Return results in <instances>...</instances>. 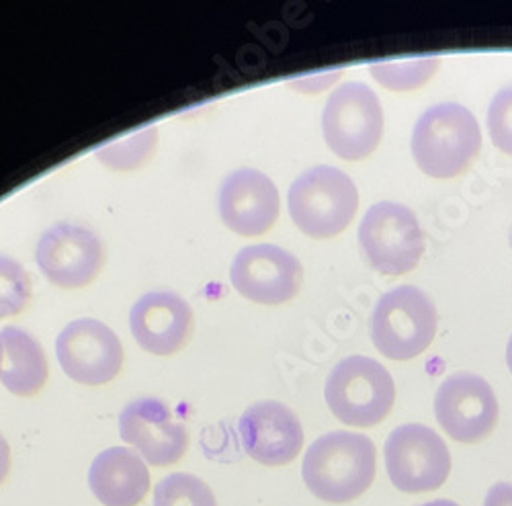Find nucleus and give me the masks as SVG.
Wrapping results in <instances>:
<instances>
[{
    "label": "nucleus",
    "instance_id": "nucleus-4",
    "mask_svg": "<svg viewBox=\"0 0 512 506\" xmlns=\"http://www.w3.org/2000/svg\"><path fill=\"white\" fill-rule=\"evenodd\" d=\"M330 412L349 427L369 429L386 418L396 402V386L381 363L353 355L336 363L324 388Z\"/></svg>",
    "mask_w": 512,
    "mask_h": 506
},
{
    "label": "nucleus",
    "instance_id": "nucleus-2",
    "mask_svg": "<svg viewBox=\"0 0 512 506\" xmlns=\"http://www.w3.org/2000/svg\"><path fill=\"white\" fill-rule=\"evenodd\" d=\"M482 150L478 119L459 103L426 109L414 125L412 154L424 175L453 179L465 173Z\"/></svg>",
    "mask_w": 512,
    "mask_h": 506
},
{
    "label": "nucleus",
    "instance_id": "nucleus-21",
    "mask_svg": "<svg viewBox=\"0 0 512 506\" xmlns=\"http://www.w3.org/2000/svg\"><path fill=\"white\" fill-rule=\"evenodd\" d=\"M154 506H218V500L201 478L170 474L156 484Z\"/></svg>",
    "mask_w": 512,
    "mask_h": 506
},
{
    "label": "nucleus",
    "instance_id": "nucleus-10",
    "mask_svg": "<svg viewBox=\"0 0 512 506\" xmlns=\"http://www.w3.org/2000/svg\"><path fill=\"white\" fill-rule=\"evenodd\" d=\"M230 281L242 298L254 304L281 306L302 291L304 267L281 246L254 244L236 255Z\"/></svg>",
    "mask_w": 512,
    "mask_h": 506
},
{
    "label": "nucleus",
    "instance_id": "nucleus-6",
    "mask_svg": "<svg viewBox=\"0 0 512 506\" xmlns=\"http://www.w3.org/2000/svg\"><path fill=\"white\" fill-rule=\"evenodd\" d=\"M359 244L367 263L381 275H406L424 255V234L412 209L379 201L359 226Z\"/></svg>",
    "mask_w": 512,
    "mask_h": 506
},
{
    "label": "nucleus",
    "instance_id": "nucleus-20",
    "mask_svg": "<svg viewBox=\"0 0 512 506\" xmlns=\"http://www.w3.org/2000/svg\"><path fill=\"white\" fill-rule=\"evenodd\" d=\"M158 146V130L146 128L136 136L119 140L97 150V158L113 168V171H136L144 166L156 152Z\"/></svg>",
    "mask_w": 512,
    "mask_h": 506
},
{
    "label": "nucleus",
    "instance_id": "nucleus-25",
    "mask_svg": "<svg viewBox=\"0 0 512 506\" xmlns=\"http://www.w3.org/2000/svg\"><path fill=\"white\" fill-rule=\"evenodd\" d=\"M11 463H13V457H11L9 441L3 437V433H0V486L7 482L11 474Z\"/></svg>",
    "mask_w": 512,
    "mask_h": 506
},
{
    "label": "nucleus",
    "instance_id": "nucleus-22",
    "mask_svg": "<svg viewBox=\"0 0 512 506\" xmlns=\"http://www.w3.org/2000/svg\"><path fill=\"white\" fill-rule=\"evenodd\" d=\"M31 300L27 271L13 259L0 257V318L19 316Z\"/></svg>",
    "mask_w": 512,
    "mask_h": 506
},
{
    "label": "nucleus",
    "instance_id": "nucleus-18",
    "mask_svg": "<svg viewBox=\"0 0 512 506\" xmlns=\"http://www.w3.org/2000/svg\"><path fill=\"white\" fill-rule=\"evenodd\" d=\"M48 357L33 336L17 326L0 330V384L21 398L37 396L48 382Z\"/></svg>",
    "mask_w": 512,
    "mask_h": 506
},
{
    "label": "nucleus",
    "instance_id": "nucleus-27",
    "mask_svg": "<svg viewBox=\"0 0 512 506\" xmlns=\"http://www.w3.org/2000/svg\"><path fill=\"white\" fill-rule=\"evenodd\" d=\"M506 363H508V369L512 373V336L508 339V345H506Z\"/></svg>",
    "mask_w": 512,
    "mask_h": 506
},
{
    "label": "nucleus",
    "instance_id": "nucleus-13",
    "mask_svg": "<svg viewBox=\"0 0 512 506\" xmlns=\"http://www.w3.org/2000/svg\"><path fill=\"white\" fill-rule=\"evenodd\" d=\"M121 439L154 468L179 463L189 449V431L158 398H140L119 414Z\"/></svg>",
    "mask_w": 512,
    "mask_h": 506
},
{
    "label": "nucleus",
    "instance_id": "nucleus-19",
    "mask_svg": "<svg viewBox=\"0 0 512 506\" xmlns=\"http://www.w3.org/2000/svg\"><path fill=\"white\" fill-rule=\"evenodd\" d=\"M441 60L437 56L433 58H420V60H404V62H377L371 64L373 78L390 91L404 93L424 87L435 72L439 70Z\"/></svg>",
    "mask_w": 512,
    "mask_h": 506
},
{
    "label": "nucleus",
    "instance_id": "nucleus-9",
    "mask_svg": "<svg viewBox=\"0 0 512 506\" xmlns=\"http://www.w3.org/2000/svg\"><path fill=\"white\" fill-rule=\"evenodd\" d=\"M441 429L457 443L476 445L498 425V400L492 386L476 373L449 375L435 396Z\"/></svg>",
    "mask_w": 512,
    "mask_h": 506
},
{
    "label": "nucleus",
    "instance_id": "nucleus-26",
    "mask_svg": "<svg viewBox=\"0 0 512 506\" xmlns=\"http://www.w3.org/2000/svg\"><path fill=\"white\" fill-rule=\"evenodd\" d=\"M420 506H459V504L453 502V500L441 498V500H433V502H426V504H420Z\"/></svg>",
    "mask_w": 512,
    "mask_h": 506
},
{
    "label": "nucleus",
    "instance_id": "nucleus-8",
    "mask_svg": "<svg viewBox=\"0 0 512 506\" xmlns=\"http://www.w3.org/2000/svg\"><path fill=\"white\" fill-rule=\"evenodd\" d=\"M386 468L404 494L439 490L451 474V453L441 435L424 425H402L386 441Z\"/></svg>",
    "mask_w": 512,
    "mask_h": 506
},
{
    "label": "nucleus",
    "instance_id": "nucleus-3",
    "mask_svg": "<svg viewBox=\"0 0 512 506\" xmlns=\"http://www.w3.org/2000/svg\"><path fill=\"white\" fill-rule=\"evenodd\" d=\"M287 205L293 224L310 238H332L345 232L359 207V191L349 175L334 166H314L297 177Z\"/></svg>",
    "mask_w": 512,
    "mask_h": 506
},
{
    "label": "nucleus",
    "instance_id": "nucleus-17",
    "mask_svg": "<svg viewBox=\"0 0 512 506\" xmlns=\"http://www.w3.org/2000/svg\"><path fill=\"white\" fill-rule=\"evenodd\" d=\"M89 486L103 506H140L150 492V472L136 451L109 447L95 457Z\"/></svg>",
    "mask_w": 512,
    "mask_h": 506
},
{
    "label": "nucleus",
    "instance_id": "nucleus-5",
    "mask_svg": "<svg viewBox=\"0 0 512 506\" xmlns=\"http://www.w3.org/2000/svg\"><path fill=\"white\" fill-rule=\"evenodd\" d=\"M437 308L422 289L400 285L377 300L371 314V341L392 361H410L431 347Z\"/></svg>",
    "mask_w": 512,
    "mask_h": 506
},
{
    "label": "nucleus",
    "instance_id": "nucleus-11",
    "mask_svg": "<svg viewBox=\"0 0 512 506\" xmlns=\"http://www.w3.org/2000/svg\"><path fill=\"white\" fill-rule=\"evenodd\" d=\"M56 355L64 373L82 386H105L123 367L119 336L95 318H80L64 326L56 341Z\"/></svg>",
    "mask_w": 512,
    "mask_h": 506
},
{
    "label": "nucleus",
    "instance_id": "nucleus-12",
    "mask_svg": "<svg viewBox=\"0 0 512 506\" xmlns=\"http://www.w3.org/2000/svg\"><path fill=\"white\" fill-rule=\"evenodd\" d=\"M35 261L46 279L62 289L87 287L105 263L101 238L82 226L56 224L41 234Z\"/></svg>",
    "mask_w": 512,
    "mask_h": 506
},
{
    "label": "nucleus",
    "instance_id": "nucleus-24",
    "mask_svg": "<svg viewBox=\"0 0 512 506\" xmlns=\"http://www.w3.org/2000/svg\"><path fill=\"white\" fill-rule=\"evenodd\" d=\"M484 506H512V484L510 482L494 484L486 494Z\"/></svg>",
    "mask_w": 512,
    "mask_h": 506
},
{
    "label": "nucleus",
    "instance_id": "nucleus-23",
    "mask_svg": "<svg viewBox=\"0 0 512 506\" xmlns=\"http://www.w3.org/2000/svg\"><path fill=\"white\" fill-rule=\"evenodd\" d=\"M488 132L498 150L512 156V87L496 93L488 109Z\"/></svg>",
    "mask_w": 512,
    "mask_h": 506
},
{
    "label": "nucleus",
    "instance_id": "nucleus-14",
    "mask_svg": "<svg viewBox=\"0 0 512 506\" xmlns=\"http://www.w3.org/2000/svg\"><path fill=\"white\" fill-rule=\"evenodd\" d=\"M242 447L267 468L287 466L304 447V427L291 408L265 400L244 410L238 423Z\"/></svg>",
    "mask_w": 512,
    "mask_h": 506
},
{
    "label": "nucleus",
    "instance_id": "nucleus-15",
    "mask_svg": "<svg viewBox=\"0 0 512 506\" xmlns=\"http://www.w3.org/2000/svg\"><path fill=\"white\" fill-rule=\"evenodd\" d=\"M222 222L240 236H263L279 218V191L275 183L256 168H238L220 187Z\"/></svg>",
    "mask_w": 512,
    "mask_h": 506
},
{
    "label": "nucleus",
    "instance_id": "nucleus-16",
    "mask_svg": "<svg viewBox=\"0 0 512 506\" xmlns=\"http://www.w3.org/2000/svg\"><path fill=\"white\" fill-rule=\"evenodd\" d=\"M130 328L144 351L168 357L187 347L193 334V310L173 291H150L134 304Z\"/></svg>",
    "mask_w": 512,
    "mask_h": 506
},
{
    "label": "nucleus",
    "instance_id": "nucleus-28",
    "mask_svg": "<svg viewBox=\"0 0 512 506\" xmlns=\"http://www.w3.org/2000/svg\"><path fill=\"white\" fill-rule=\"evenodd\" d=\"M510 246H512V238H510Z\"/></svg>",
    "mask_w": 512,
    "mask_h": 506
},
{
    "label": "nucleus",
    "instance_id": "nucleus-1",
    "mask_svg": "<svg viewBox=\"0 0 512 506\" xmlns=\"http://www.w3.org/2000/svg\"><path fill=\"white\" fill-rule=\"evenodd\" d=\"M377 472V449L361 433L332 431L306 451L302 476L308 490L332 504H347L363 496Z\"/></svg>",
    "mask_w": 512,
    "mask_h": 506
},
{
    "label": "nucleus",
    "instance_id": "nucleus-7",
    "mask_svg": "<svg viewBox=\"0 0 512 506\" xmlns=\"http://www.w3.org/2000/svg\"><path fill=\"white\" fill-rule=\"evenodd\" d=\"M322 132L328 148L345 160H363L383 138V109L365 82H347L326 101Z\"/></svg>",
    "mask_w": 512,
    "mask_h": 506
}]
</instances>
